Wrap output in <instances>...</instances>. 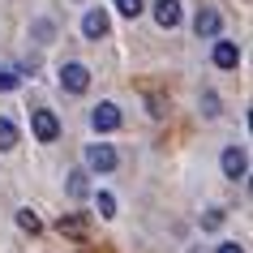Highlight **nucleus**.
I'll list each match as a JSON object with an SVG mask.
<instances>
[{
    "label": "nucleus",
    "instance_id": "nucleus-2",
    "mask_svg": "<svg viewBox=\"0 0 253 253\" xmlns=\"http://www.w3.org/2000/svg\"><path fill=\"white\" fill-rule=\"evenodd\" d=\"M86 86H90V69H86V65H78V60L60 65V90H69V94H82Z\"/></svg>",
    "mask_w": 253,
    "mask_h": 253
},
{
    "label": "nucleus",
    "instance_id": "nucleus-12",
    "mask_svg": "<svg viewBox=\"0 0 253 253\" xmlns=\"http://www.w3.org/2000/svg\"><path fill=\"white\" fill-rule=\"evenodd\" d=\"M86 193H90L86 172H69V198H86Z\"/></svg>",
    "mask_w": 253,
    "mask_h": 253
},
{
    "label": "nucleus",
    "instance_id": "nucleus-6",
    "mask_svg": "<svg viewBox=\"0 0 253 253\" xmlns=\"http://www.w3.org/2000/svg\"><path fill=\"white\" fill-rule=\"evenodd\" d=\"M107 30H112V22H107L103 9H90V13L82 17V35L86 39H107Z\"/></svg>",
    "mask_w": 253,
    "mask_h": 253
},
{
    "label": "nucleus",
    "instance_id": "nucleus-17",
    "mask_svg": "<svg viewBox=\"0 0 253 253\" xmlns=\"http://www.w3.org/2000/svg\"><path fill=\"white\" fill-rule=\"evenodd\" d=\"M202 112H206V116H219V99H214V90L202 94Z\"/></svg>",
    "mask_w": 253,
    "mask_h": 253
},
{
    "label": "nucleus",
    "instance_id": "nucleus-14",
    "mask_svg": "<svg viewBox=\"0 0 253 253\" xmlns=\"http://www.w3.org/2000/svg\"><path fill=\"white\" fill-rule=\"evenodd\" d=\"M94 206H99V214H103V219H112V214H116V198H112V193H99V198H94Z\"/></svg>",
    "mask_w": 253,
    "mask_h": 253
},
{
    "label": "nucleus",
    "instance_id": "nucleus-1",
    "mask_svg": "<svg viewBox=\"0 0 253 253\" xmlns=\"http://www.w3.org/2000/svg\"><path fill=\"white\" fill-rule=\"evenodd\" d=\"M30 129H35L39 142H56V137H60V120H56V112H47V107H35V112H30Z\"/></svg>",
    "mask_w": 253,
    "mask_h": 253
},
{
    "label": "nucleus",
    "instance_id": "nucleus-18",
    "mask_svg": "<svg viewBox=\"0 0 253 253\" xmlns=\"http://www.w3.org/2000/svg\"><path fill=\"white\" fill-rule=\"evenodd\" d=\"M52 22H35V39H39V43H47V39H52Z\"/></svg>",
    "mask_w": 253,
    "mask_h": 253
},
{
    "label": "nucleus",
    "instance_id": "nucleus-4",
    "mask_svg": "<svg viewBox=\"0 0 253 253\" xmlns=\"http://www.w3.org/2000/svg\"><path fill=\"white\" fill-rule=\"evenodd\" d=\"M86 168H94V172H112V168H116V150L107 146V142L86 146Z\"/></svg>",
    "mask_w": 253,
    "mask_h": 253
},
{
    "label": "nucleus",
    "instance_id": "nucleus-20",
    "mask_svg": "<svg viewBox=\"0 0 253 253\" xmlns=\"http://www.w3.org/2000/svg\"><path fill=\"white\" fill-rule=\"evenodd\" d=\"M214 253H245V245H236V240H227V245H219Z\"/></svg>",
    "mask_w": 253,
    "mask_h": 253
},
{
    "label": "nucleus",
    "instance_id": "nucleus-15",
    "mask_svg": "<svg viewBox=\"0 0 253 253\" xmlns=\"http://www.w3.org/2000/svg\"><path fill=\"white\" fill-rule=\"evenodd\" d=\"M116 9H120L125 17H137L142 9H146V0H116Z\"/></svg>",
    "mask_w": 253,
    "mask_h": 253
},
{
    "label": "nucleus",
    "instance_id": "nucleus-11",
    "mask_svg": "<svg viewBox=\"0 0 253 253\" xmlns=\"http://www.w3.org/2000/svg\"><path fill=\"white\" fill-rule=\"evenodd\" d=\"M17 146V125L9 116H0V150H13Z\"/></svg>",
    "mask_w": 253,
    "mask_h": 253
},
{
    "label": "nucleus",
    "instance_id": "nucleus-9",
    "mask_svg": "<svg viewBox=\"0 0 253 253\" xmlns=\"http://www.w3.org/2000/svg\"><path fill=\"white\" fill-rule=\"evenodd\" d=\"M60 236H73V240H86L90 236V223H86V214H60Z\"/></svg>",
    "mask_w": 253,
    "mask_h": 253
},
{
    "label": "nucleus",
    "instance_id": "nucleus-3",
    "mask_svg": "<svg viewBox=\"0 0 253 253\" xmlns=\"http://www.w3.org/2000/svg\"><path fill=\"white\" fill-rule=\"evenodd\" d=\"M219 163H223V176H227V180H245V172H249V155H245L240 146H227Z\"/></svg>",
    "mask_w": 253,
    "mask_h": 253
},
{
    "label": "nucleus",
    "instance_id": "nucleus-13",
    "mask_svg": "<svg viewBox=\"0 0 253 253\" xmlns=\"http://www.w3.org/2000/svg\"><path fill=\"white\" fill-rule=\"evenodd\" d=\"M17 223H22V232L35 236V232H39V214H35V211H17Z\"/></svg>",
    "mask_w": 253,
    "mask_h": 253
},
{
    "label": "nucleus",
    "instance_id": "nucleus-16",
    "mask_svg": "<svg viewBox=\"0 0 253 253\" xmlns=\"http://www.w3.org/2000/svg\"><path fill=\"white\" fill-rule=\"evenodd\" d=\"M17 82H22V73H13V69H0V90H13Z\"/></svg>",
    "mask_w": 253,
    "mask_h": 253
},
{
    "label": "nucleus",
    "instance_id": "nucleus-10",
    "mask_svg": "<svg viewBox=\"0 0 253 253\" xmlns=\"http://www.w3.org/2000/svg\"><path fill=\"white\" fill-rule=\"evenodd\" d=\"M214 65H219V69H236L240 65V47L232 39H219V43H214Z\"/></svg>",
    "mask_w": 253,
    "mask_h": 253
},
{
    "label": "nucleus",
    "instance_id": "nucleus-5",
    "mask_svg": "<svg viewBox=\"0 0 253 253\" xmlns=\"http://www.w3.org/2000/svg\"><path fill=\"white\" fill-rule=\"evenodd\" d=\"M90 125L99 129V133H112V129H120V107L116 103H99L90 112Z\"/></svg>",
    "mask_w": 253,
    "mask_h": 253
},
{
    "label": "nucleus",
    "instance_id": "nucleus-19",
    "mask_svg": "<svg viewBox=\"0 0 253 253\" xmlns=\"http://www.w3.org/2000/svg\"><path fill=\"white\" fill-rule=\"evenodd\" d=\"M202 223H206V227H219V223H223V211H211L206 219H202Z\"/></svg>",
    "mask_w": 253,
    "mask_h": 253
},
{
    "label": "nucleus",
    "instance_id": "nucleus-8",
    "mask_svg": "<svg viewBox=\"0 0 253 253\" xmlns=\"http://www.w3.org/2000/svg\"><path fill=\"white\" fill-rule=\"evenodd\" d=\"M155 22H159L163 30L180 26V0H155Z\"/></svg>",
    "mask_w": 253,
    "mask_h": 253
},
{
    "label": "nucleus",
    "instance_id": "nucleus-7",
    "mask_svg": "<svg viewBox=\"0 0 253 253\" xmlns=\"http://www.w3.org/2000/svg\"><path fill=\"white\" fill-rule=\"evenodd\" d=\"M219 13L214 9H198V17H193V30H198V39H219Z\"/></svg>",
    "mask_w": 253,
    "mask_h": 253
}]
</instances>
